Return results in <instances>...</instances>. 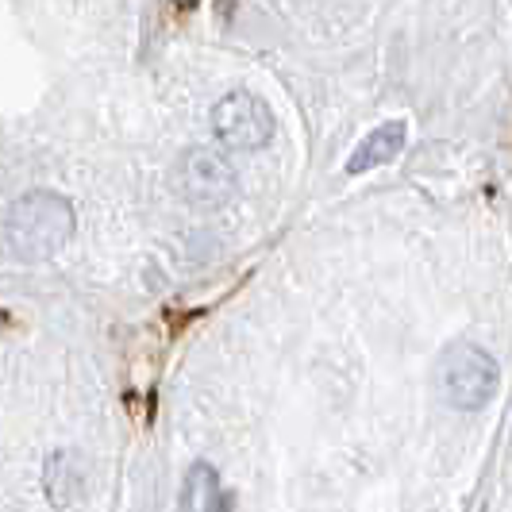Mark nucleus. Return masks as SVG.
<instances>
[{
  "instance_id": "1",
  "label": "nucleus",
  "mask_w": 512,
  "mask_h": 512,
  "mask_svg": "<svg viewBox=\"0 0 512 512\" xmlns=\"http://www.w3.org/2000/svg\"><path fill=\"white\" fill-rule=\"evenodd\" d=\"M74 235V208L51 189H31L12 201L4 220V239L20 262H47Z\"/></svg>"
},
{
  "instance_id": "2",
  "label": "nucleus",
  "mask_w": 512,
  "mask_h": 512,
  "mask_svg": "<svg viewBox=\"0 0 512 512\" xmlns=\"http://www.w3.org/2000/svg\"><path fill=\"white\" fill-rule=\"evenodd\" d=\"M439 397L459 412H478L497 393V362L478 343L459 339L436 362Z\"/></svg>"
},
{
  "instance_id": "3",
  "label": "nucleus",
  "mask_w": 512,
  "mask_h": 512,
  "mask_svg": "<svg viewBox=\"0 0 512 512\" xmlns=\"http://www.w3.org/2000/svg\"><path fill=\"white\" fill-rule=\"evenodd\" d=\"M212 128L231 151H258L274 135V116L255 93H228L212 108Z\"/></svg>"
},
{
  "instance_id": "4",
  "label": "nucleus",
  "mask_w": 512,
  "mask_h": 512,
  "mask_svg": "<svg viewBox=\"0 0 512 512\" xmlns=\"http://www.w3.org/2000/svg\"><path fill=\"white\" fill-rule=\"evenodd\" d=\"M178 178L181 189L197 201H224L235 189V174H231L228 158L208 151V147H193V151L181 154Z\"/></svg>"
},
{
  "instance_id": "5",
  "label": "nucleus",
  "mask_w": 512,
  "mask_h": 512,
  "mask_svg": "<svg viewBox=\"0 0 512 512\" xmlns=\"http://www.w3.org/2000/svg\"><path fill=\"white\" fill-rule=\"evenodd\" d=\"M405 139H409L405 120H385L382 128L370 131L359 147H355V154L347 158V174H366V170H378L385 162H393L397 151L405 147Z\"/></svg>"
},
{
  "instance_id": "6",
  "label": "nucleus",
  "mask_w": 512,
  "mask_h": 512,
  "mask_svg": "<svg viewBox=\"0 0 512 512\" xmlns=\"http://www.w3.org/2000/svg\"><path fill=\"white\" fill-rule=\"evenodd\" d=\"M47 489H51L54 505H74L77 489H81V462L62 451V455H51L47 462Z\"/></svg>"
},
{
  "instance_id": "7",
  "label": "nucleus",
  "mask_w": 512,
  "mask_h": 512,
  "mask_svg": "<svg viewBox=\"0 0 512 512\" xmlns=\"http://www.w3.org/2000/svg\"><path fill=\"white\" fill-rule=\"evenodd\" d=\"M228 501H220V482L216 470L208 462H197L189 470V489H185V509H220Z\"/></svg>"
},
{
  "instance_id": "8",
  "label": "nucleus",
  "mask_w": 512,
  "mask_h": 512,
  "mask_svg": "<svg viewBox=\"0 0 512 512\" xmlns=\"http://www.w3.org/2000/svg\"><path fill=\"white\" fill-rule=\"evenodd\" d=\"M174 4H181V8H193V4H197V0H174Z\"/></svg>"
}]
</instances>
